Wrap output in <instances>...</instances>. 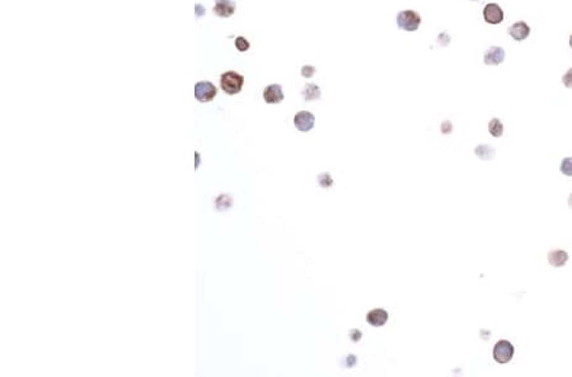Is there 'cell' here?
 <instances>
[{"mask_svg":"<svg viewBox=\"0 0 572 377\" xmlns=\"http://www.w3.org/2000/svg\"><path fill=\"white\" fill-rule=\"evenodd\" d=\"M243 84L244 78L241 74H238L237 71H227V73L222 74V76H220V86L229 96L241 93Z\"/></svg>","mask_w":572,"mask_h":377,"instance_id":"6da1fadb","label":"cell"},{"mask_svg":"<svg viewBox=\"0 0 572 377\" xmlns=\"http://www.w3.org/2000/svg\"><path fill=\"white\" fill-rule=\"evenodd\" d=\"M421 24V17L420 14L416 13L415 11H403L401 13H398L397 16V26L401 29L407 32H415L417 31V28Z\"/></svg>","mask_w":572,"mask_h":377,"instance_id":"7a4b0ae2","label":"cell"},{"mask_svg":"<svg viewBox=\"0 0 572 377\" xmlns=\"http://www.w3.org/2000/svg\"><path fill=\"white\" fill-rule=\"evenodd\" d=\"M514 352H515L514 346H512L509 341L502 339V341H499L496 344H495L492 356H494V359L497 362V363L504 364L511 361L512 357H514Z\"/></svg>","mask_w":572,"mask_h":377,"instance_id":"3957f363","label":"cell"},{"mask_svg":"<svg viewBox=\"0 0 572 377\" xmlns=\"http://www.w3.org/2000/svg\"><path fill=\"white\" fill-rule=\"evenodd\" d=\"M217 89L211 81L202 80L195 85V98L201 103H207L211 102L212 99L216 97Z\"/></svg>","mask_w":572,"mask_h":377,"instance_id":"277c9868","label":"cell"},{"mask_svg":"<svg viewBox=\"0 0 572 377\" xmlns=\"http://www.w3.org/2000/svg\"><path fill=\"white\" fill-rule=\"evenodd\" d=\"M314 123H316V117L308 111H300L294 117V125L301 132L311 131L314 127Z\"/></svg>","mask_w":572,"mask_h":377,"instance_id":"5b68a950","label":"cell"},{"mask_svg":"<svg viewBox=\"0 0 572 377\" xmlns=\"http://www.w3.org/2000/svg\"><path fill=\"white\" fill-rule=\"evenodd\" d=\"M483 19L489 24H499L504 21V11L496 3H489L483 9Z\"/></svg>","mask_w":572,"mask_h":377,"instance_id":"8992f818","label":"cell"},{"mask_svg":"<svg viewBox=\"0 0 572 377\" xmlns=\"http://www.w3.org/2000/svg\"><path fill=\"white\" fill-rule=\"evenodd\" d=\"M263 99L269 104H277L284 101V91L279 84H271L263 90Z\"/></svg>","mask_w":572,"mask_h":377,"instance_id":"52a82bcc","label":"cell"},{"mask_svg":"<svg viewBox=\"0 0 572 377\" xmlns=\"http://www.w3.org/2000/svg\"><path fill=\"white\" fill-rule=\"evenodd\" d=\"M235 12V3L233 0H215L214 13L220 18H229Z\"/></svg>","mask_w":572,"mask_h":377,"instance_id":"ba28073f","label":"cell"},{"mask_svg":"<svg viewBox=\"0 0 572 377\" xmlns=\"http://www.w3.org/2000/svg\"><path fill=\"white\" fill-rule=\"evenodd\" d=\"M505 60V50L502 47L494 46L485 54L483 61L486 65H500Z\"/></svg>","mask_w":572,"mask_h":377,"instance_id":"9c48e42d","label":"cell"},{"mask_svg":"<svg viewBox=\"0 0 572 377\" xmlns=\"http://www.w3.org/2000/svg\"><path fill=\"white\" fill-rule=\"evenodd\" d=\"M388 317H389V315H388V312L385 311V310L374 309L371 310L370 312H368V315H366V321H368L371 326L378 328V326L384 325L385 322L388 321Z\"/></svg>","mask_w":572,"mask_h":377,"instance_id":"30bf717a","label":"cell"},{"mask_svg":"<svg viewBox=\"0 0 572 377\" xmlns=\"http://www.w3.org/2000/svg\"><path fill=\"white\" fill-rule=\"evenodd\" d=\"M509 34L515 41H524L531 34V28L525 22H516L509 28Z\"/></svg>","mask_w":572,"mask_h":377,"instance_id":"8fae6325","label":"cell"},{"mask_svg":"<svg viewBox=\"0 0 572 377\" xmlns=\"http://www.w3.org/2000/svg\"><path fill=\"white\" fill-rule=\"evenodd\" d=\"M567 260H568V255L564 250L556 249L548 253V262L553 267H563Z\"/></svg>","mask_w":572,"mask_h":377,"instance_id":"7c38bea8","label":"cell"},{"mask_svg":"<svg viewBox=\"0 0 572 377\" xmlns=\"http://www.w3.org/2000/svg\"><path fill=\"white\" fill-rule=\"evenodd\" d=\"M303 97L306 102L316 101L321 98V89L316 84H308L303 90Z\"/></svg>","mask_w":572,"mask_h":377,"instance_id":"4fadbf2b","label":"cell"},{"mask_svg":"<svg viewBox=\"0 0 572 377\" xmlns=\"http://www.w3.org/2000/svg\"><path fill=\"white\" fill-rule=\"evenodd\" d=\"M489 131L494 137H501L504 133V125L499 118H494L489 123Z\"/></svg>","mask_w":572,"mask_h":377,"instance_id":"5bb4252c","label":"cell"},{"mask_svg":"<svg viewBox=\"0 0 572 377\" xmlns=\"http://www.w3.org/2000/svg\"><path fill=\"white\" fill-rule=\"evenodd\" d=\"M559 170H561V173H563L564 175H567V177H572V158H571V156H568V158H564L563 160H562L561 167H559Z\"/></svg>","mask_w":572,"mask_h":377,"instance_id":"9a60e30c","label":"cell"},{"mask_svg":"<svg viewBox=\"0 0 572 377\" xmlns=\"http://www.w3.org/2000/svg\"><path fill=\"white\" fill-rule=\"evenodd\" d=\"M234 44H235V47L238 49V51H241V52H246L247 50L249 49V46H251V44H249V42H248V39L244 38V37H242V36H239V37H237V38H235Z\"/></svg>","mask_w":572,"mask_h":377,"instance_id":"2e32d148","label":"cell"},{"mask_svg":"<svg viewBox=\"0 0 572 377\" xmlns=\"http://www.w3.org/2000/svg\"><path fill=\"white\" fill-rule=\"evenodd\" d=\"M562 83H563V85L566 88L572 89V69H568L566 71V74L562 76Z\"/></svg>","mask_w":572,"mask_h":377,"instance_id":"e0dca14e","label":"cell"},{"mask_svg":"<svg viewBox=\"0 0 572 377\" xmlns=\"http://www.w3.org/2000/svg\"><path fill=\"white\" fill-rule=\"evenodd\" d=\"M314 73H316V68L312 65H305L301 68V75L304 76V78L309 79L312 78V76L314 75Z\"/></svg>","mask_w":572,"mask_h":377,"instance_id":"ac0fdd59","label":"cell"},{"mask_svg":"<svg viewBox=\"0 0 572 377\" xmlns=\"http://www.w3.org/2000/svg\"><path fill=\"white\" fill-rule=\"evenodd\" d=\"M568 206L572 208V195L568 197Z\"/></svg>","mask_w":572,"mask_h":377,"instance_id":"d6986e66","label":"cell"},{"mask_svg":"<svg viewBox=\"0 0 572 377\" xmlns=\"http://www.w3.org/2000/svg\"><path fill=\"white\" fill-rule=\"evenodd\" d=\"M569 46H571V49H572V34L569 36Z\"/></svg>","mask_w":572,"mask_h":377,"instance_id":"ffe728a7","label":"cell"},{"mask_svg":"<svg viewBox=\"0 0 572 377\" xmlns=\"http://www.w3.org/2000/svg\"><path fill=\"white\" fill-rule=\"evenodd\" d=\"M473 2H475V0H473Z\"/></svg>","mask_w":572,"mask_h":377,"instance_id":"44dd1931","label":"cell"}]
</instances>
